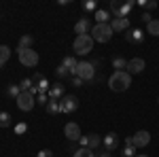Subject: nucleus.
<instances>
[{
	"instance_id": "nucleus-1",
	"label": "nucleus",
	"mask_w": 159,
	"mask_h": 157,
	"mask_svg": "<svg viewBox=\"0 0 159 157\" xmlns=\"http://www.w3.org/2000/svg\"><path fill=\"white\" fill-rule=\"evenodd\" d=\"M129 85H132V74L127 72H112L108 79V87L112 91H125V89H129Z\"/></svg>"
},
{
	"instance_id": "nucleus-2",
	"label": "nucleus",
	"mask_w": 159,
	"mask_h": 157,
	"mask_svg": "<svg viewBox=\"0 0 159 157\" xmlns=\"http://www.w3.org/2000/svg\"><path fill=\"white\" fill-rule=\"evenodd\" d=\"M93 38H91V34H83V36H76L72 43V49L76 55H87V53H91L93 51Z\"/></svg>"
},
{
	"instance_id": "nucleus-3",
	"label": "nucleus",
	"mask_w": 159,
	"mask_h": 157,
	"mask_svg": "<svg viewBox=\"0 0 159 157\" xmlns=\"http://www.w3.org/2000/svg\"><path fill=\"white\" fill-rule=\"evenodd\" d=\"M91 38L96 43H108L110 38H112V28H110V24H96L91 28Z\"/></svg>"
},
{
	"instance_id": "nucleus-4",
	"label": "nucleus",
	"mask_w": 159,
	"mask_h": 157,
	"mask_svg": "<svg viewBox=\"0 0 159 157\" xmlns=\"http://www.w3.org/2000/svg\"><path fill=\"white\" fill-rule=\"evenodd\" d=\"M134 4L136 2H132V0H127V2L112 0V2H110V15H112V17H127L129 11L134 9Z\"/></svg>"
},
{
	"instance_id": "nucleus-5",
	"label": "nucleus",
	"mask_w": 159,
	"mask_h": 157,
	"mask_svg": "<svg viewBox=\"0 0 159 157\" xmlns=\"http://www.w3.org/2000/svg\"><path fill=\"white\" fill-rule=\"evenodd\" d=\"M17 58L25 68H34L38 66V53L34 49H17Z\"/></svg>"
},
{
	"instance_id": "nucleus-6",
	"label": "nucleus",
	"mask_w": 159,
	"mask_h": 157,
	"mask_svg": "<svg viewBox=\"0 0 159 157\" xmlns=\"http://www.w3.org/2000/svg\"><path fill=\"white\" fill-rule=\"evenodd\" d=\"M15 102H17V109L21 110V113H30V110L34 109V104H36V96L30 94V91H21Z\"/></svg>"
},
{
	"instance_id": "nucleus-7",
	"label": "nucleus",
	"mask_w": 159,
	"mask_h": 157,
	"mask_svg": "<svg viewBox=\"0 0 159 157\" xmlns=\"http://www.w3.org/2000/svg\"><path fill=\"white\" fill-rule=\"evenodd\" d=\"M76 76L83 81H93L96 79V66L91 62H79L76 66Z\"/></svg>"
},
{
	"instance_id": "nucleus-8",
	"label": "nucleus",
	"mask_w": 159,
	"mask_h": 157,
	"mask_svg": "<svg viewBox=\"0 0 159 157\" xmlns=\"http://www.w3.org/2000/svg\"><path fill=\"white\" fill-rule=\"evenodd\" d=\"M61 104V113H66V115H70V113H74V110L79 109V98L74 96H64L60 100Z\"/></svg>"
},
{
	"instance_id": "nucleus-9",
	"label": "nucleus",
	"mask_w": 159,
	"mask_h": 157,
	"mask_svg": "<svg viewBox=\"0 0 159 157\" xmlns=\"http://www.w3.org/2000/svg\"><path fill=\"white\" fill-rule=\"evenodd\" d=\"M81 146H87V149H98L100 145H102V136H98V134H87V136H81Z\"/></svg>"
},
{
	"instance_id": "nucleus-10",
	"label": "nucleus",
	"mask_w": 159,
	"mask_h": 157,
	"mask_svg": "<svg viewBox=\"0 0 159 157\" xmlns=\"http://www.w3.org/2000/svg\"><path fill=\"white\" fill-rule=\"evenodd\" d=\"M74 32H76V36L91 34V19H89V17H81V19L74 24Z\"/></svg>"
},
{
	"instance_id": "nucleus-11",
	"label": "nucleus",
	"mask_w": 159,
	"mask_h": 157,
	"mask_svg": "<svg viewBox=\"0 0 159 157\" xmlns=\"http://www.w3.org/2000/svg\"><path fill=\"white\" fill-rule=\"evenodd\" d=\"M110 28H112V32H127L129 30V19L127 17H112Z\"/></svg>"
},
{
	"instance_id": "nucleus-12",
	"label": "nucleus",
	"mask_w": 159,
	"mask_h": 157,
	"mask_svg": "<svg viewBox=\"0 0 159 157\" xmlns=\"http://www.w3.org/2000/svg\"><path fill=\"white\" fill-rule=\"evenodd\" d=\"M64 136H66L68 140H81V127L70 121V123L64 125Z\"/></svg>"
},
{
	"instance_id": "nucleus-13",
	"label": "nucleus",
	"mask_w": 159,
	"mask_h": 157,
	"mask_svg": "<svg viewBox=\"0 0 159 157\" xmlns=\"http://www.w3.org/2000/svg\"><path fill=\"white\" fill-rule=\"evenodd\" d=\"M132 140H134L136 149H142V146H147L148 142H151V134H148L147 130H140V132H136L134 136H132Z\"/></svg>"
},
{
	"instance_id": "nucleus-14",
	"label": "nucleus",
	"mask_w": 159,
	"mask_h": 157,
	"mask_svg": "<svg viewBox=\"0 0 159 157\" xmlns=\"http://www.w3.org/2000/svg\"><path fill=\"white\" fill-rule=\"evenodd\" d=\"M125 40H127L129 45H140V43L144 40V34H142V30H138V28H129V30L125 32Z\"/></svg>"
},
{
	"instance_id": "nucleus-15",
	"label": "nucleus",
	"mask_w": 159,
	"mask_h": 157,
	"mask_svg": "<svg viewBox=\"0 0 159 157\" xmlns=\"http://www.w3.org/2000/svg\"><path fill=\"white\" fill-rule=\"evenodd\" d=\"M144 60L142 58H132V60L127 62V72L129 74H140L142 70H144Z\"/></svg>"
},
{
	"instance_id": "nucleus-16",
	"label": "nucleus",
	"mask_w": 159,
	"mask_h": 157,
	"mask_svg": "<svg viewBox=\"0 0 159 157\" xmlns=\"http://www.w3.org/2000/svg\"><path fill=\"white\" fill-rule=\"evenodd\" d=\"M102 145H104V149H106L108 153H110V151H115V149L119 146V136H117L115 132H108L104 138H102Z\"/></svg>"
},
{
	"instance_id": "nucleus-17",
	"label": "nucleus",
	"mask_w": 159,
	"mask_h": 157,
	"mask_svg": "<svg viewBox=\"0 0 159 157\" xmlns=\"http://www.w3.org/2000/svg\"><path fill=\"white\" fill-rule=\"evenodd\" d=\"M47 96H49V100H61V98L66 96V91H64V85L55 83L49 87V91H47Z\"/></svg>"
},
{
	"instance_id": "nucleus-18",
	"label": "nucleus",
	"mask_w": 159,
	"mask_h": 157,
	"mask_svg": "<svg viewBox=\"0 0 159 157\" xmlns=\"http://www.w3.org/2000/svg\"><path fill=\"white\" fill-rule=\"evenodd\" d=\"M127 62L125 58H121V55H115L112 58V68H115V72H125L127 70Z\"/></svg>"
},
{
	"instance_id": "nucleus-19",
	"label": "nucleus",
	"mask_w": 159,
	"mask_h": 157,
	"mask_svg": "<svg viewBox=\"0 0 159 157\" xmlns=\"http://www.w3.org/2000/svg\"><path fill=\"white\" fill-rule=\"evenodd\" d=\"M61 66H66L72 76H76V66H79V62L74 60V55H66L64 60H61Z\"/></svg>"
},
{
	"instance_id": "nucleus-20",
	"label": "nucleus",
	"mask_w": 159,
	"mask_h": 157,
	"mask_svg": "<svg viewBox=\"0 0 159 157\" xmlns=\"http://www.w3.org/2000/svg\"><path fill=\"white\" fill-rule=\"evenodd\" d=\"M110 17H112V15H110V13L106 11V9H98V11L93 13V19H96L98 24H108V21H110Z\"/></svg>"
},
{
	"instance_id": "nucleus-21",
	"label": "nucleus",
	"mask_w": 159,
	"mask_h": 157,
	"mask_svg": "<svg viewBox=\"0 0 159 157\" xmlns=\"http://www.w3.org/2000/svg\"><path fill=\"white\" fill-rule=\"evenodd\" d=\"M4 94L11 98V100H17V98H19V94H21V87H19V85H13V83H11V85H7Z\"/></svg>"
},
{
	"instance_id": "nucleus-22",
	"label": "nucleus",
	"mask_w": 159,
	"mask_h": 157,
	"mask_svg": "<svg viewBox=\"0 0 159 157\" xmlns=\"http://www.w3.org/2000/svg\"><path fill=\"white\" fill-rule=\"evenodd\" d=\"M47 113H49V115H57V113H61L60 100H49V102H47Z\"/></svg>"
},
{
	"instance_id": "nucleus-23",
	"label": "nucleus",
	"mask_w": 159,
	"mask_h": 157,
	"mask_svg": "<svg viewBox=\"0 0 159 157\" xmlns=\"http://www.w3.org/2000/svg\"><path fill=\"white\" fill-rule=\"evenodd\" d=\"M9 58H11V49L7 45H0V66H4L9 62Z\"/></svg>"
},
{
	"instance_id": "nucleus-24",
	"label": "nucleus",
	"mask_w": 159,
	"mask_h": 157,
	"mask_svg": "<svg viewBox=\"0 0 159 157\" xmlns=\"http://www.w3.org/2000/svg\"><path fill=\"white\" fill-rule=\"evenodd\" d=\"M147 34H151V36H159V19H153L151 24H147Z\"/></svg>"
},
{
	"instance_id": "nucleus-25",
	"label": "nucleus",
	"mask_w": 159,
	"mask_h": 157,
	"mask_svg": "<svg viewBox=\"0 0 159 157\" xmlns=\"http://www.w3.org/2000/svg\"><path fill=\"white\" fill-rule=\"evenodd\" d=\"M72 157H96V153H93L91 149H87V146H81V149H76V151H74Z\"/></svg>"
},
{
	"instance_id": "nucleus-26",
	"label": "nucleus",
	"mask_w": 159,
	"mask_h": 157,
	"mask_svg": "<svg viewBox=\"0 0 159 157\" xmlns=\"http://www.w3.org/2000/svg\"><path fill=\"white\" fill-rule=\"evenodd\" d=\"M32 43H34V38L25 34V36L19 38V47H17V49H32Z\"/></svg>"
},
{
	"instance_id": "nucleus-27",
	"label": "nucleus",
	"mask_w": 159,
	"mask_h": 157,
	"mask_svg": "<svg viewBox=\"0 0 159 157\" xmlns=\"http://www.w3.org/2000/svg\"><path fill=\"white\" fill-rule=\"evenodd\" d=\"M83 11L85 13H96L98 11V2H96V0H85V2H83Z\"/></svg>"
},
{
	"instance_id": "nucleus-28",
	"label": "nucleus",
	"mask_w": 159,
	"mask_h": 157,
	"mask_svg": "<svg viewBox=\"0 0 159 157\" xmlns=\"http://www.w3.org/2000/svg\"><path fill=\"white\" fill-rule=\"evenodd\" d=\"M11 125V115L7 110H0V127H9Z\"/></svg>"
},
{
	"instance_id": "nucleus-29",
	"label": "nucleus",
	"mask_w": 159,
	"mask_h": 157,
	"mask_svg": "<svg viewBox=\"0 0 159 157\" xmlns=\"http://www.w3.org/2000/svg\"><path fill=\"white\" fill-rule=\"evenodd\" d=\"M136 4H138V7H142V9H147V11H151V9H155V7H157V2H155V0H138Z\"/></svg>"
},
{
	"instance_id": "nucleus-30",
	"label": "nucleus",
	"mask_w": 159,
	"mask_h": 157,
	"mask_svg": "<svg viewBox=\"0 0 159 157\" xmlns=\"http://www.w3.org/2000/svg\"><path fill=\"white\" fill-rule=\"evenodd\" d=\"M55 74H57L60 79H64V76H68V74H70V70H68L66 66H57V68H55Z\"/></svg>"
},
{
	"instance_id": "nucleus-31",
	"label": "nucleus",
	"mask_w": 159,
	"mask_h": 157,
	"mask_svg": "<svg viewBox=\"0 0 159 157\" xmlns=\"http://www.w3.org/2000/svg\"><path fill=\"white\" fill-rule=\"evenodd\" d=\"M32 79H24V81H21V83H19V87H21V91H30V89H32Z\"/></svg>"
},
{
	"instance_id": "nucleus-32",
	"label": "nucleus",
	"mask_w": 159,
	"mask_h": 157,
	"mask_svg": "<svg viewBox=\"0 0 159 157\" xmlns=\"http://www.w3.org/2000/svg\"><path fill=\"white\" fill-rule=\"evenodd\" d=\"M123 157H136V146H123Z\"/></svg>"
},
{
	"instance_id": "nucleus-33",
	"label": "nucleus",
	"mask_w": 159,
	"mask_h": 157,
	"mask_svg": "<svg viewBox=\"0 0 159 157\" xmlns=\"http://www.w3.org/2000/svg\"><path fill=\"white\" fill-rule=\"evenodd\" d=\"M28 132V123H17L15 125V134H25Z\"/></svg>"
},
{
	"instance_id": "nucleus-34",
	"label": "nucleus",
	"mask_w": 159,
	"mask_h": 157,
	"mask_svg": "<svg viewBox=\"0 0 159 157\" xmlns=\"http://www.w3.org/2000/svg\"><path fill=\"white\" fill-rule=\"evenodd\" d=\"M38 102L47 106V102H49V96H47V94H38Z\"/></svg>"
},
{
	"instance_id": "nucleus-35",
	"label": "nucleus",
	"mask_w": 159,
	"mask_h": 157,
	"mask_svg": "<svg viewBox=\"0 0 159 157\" xmlns=\"http://www.w3.org/2000/svg\"><path fill=\"white\" fill-rule=\"evenodd\" d=\"M83 83H85L83 79H79V76H72V85H74V87H83Z\"/></svg>"
},
{
	"instance_id": "nucleus-36",
	"label": "nucleus",
	"mask_w": 159,
	"mask_h": 157,
	"mask_svg": "<svg viewBox=\"0 0 159 157\" xmlns=\"http://www.w3.org/2000/svg\"><path fill=\"white\" fill-rule=\"evenodd\" d=\"M36 157H53V153H51L49 149H43V151H40V153H38Z\"/></svg>"
},
{
	"instance_id": "nucleus-37",
	"label": "nucleus",
	"mask_w": 159,
	"mask_h": 157,
	"mask_svg": "<svg viewBox=\"0 0 159 157\" xmlns=\"http://www.w3.org/2000/svg\"><path fill=\"white\" fill-rule=\"evenodd\" d=\"M140 19H142L144 24H151V21H153V17H151V13H142V17H140Z\"/></svg>"
},
{
	"instance_id": "nucleus-38",
	"label": "nucleus",
	"mask_w": 159,
	"mask_h": 157,
	"mask_svg": "<svg viewBox=\"0 0 159 157\" xmlns=\"http://www.w3.org/2000/svg\"><path fill=\"white\" fill-rule=\"evenodd\" d=\"M96 157H110V153L104 149V151H100V153H96Z\"/></svg>"
},
{
	"instance_id": "nucleus-39",
	"label": "nucleus",
	"mask_w": 159,
	"mask_h": 157,
	"mask_svg": "<svg viewBox=\"0 0 159 157\" xmlns=\"http://www.w3.org/2000/svg\"><path fill=\"white\" fill-rule=\"evenodd\" d=\"M136 157H148V155H142V153H138V155H136Z\"/></svg>"
}]
</instances>
